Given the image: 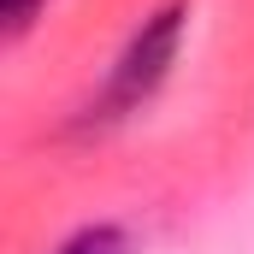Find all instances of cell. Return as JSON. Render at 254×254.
<instances>
[{
	"mask_svg": "<svg viewBox=\"0 0 254 254\" xmlns=\"http://www.w3.org/2000/svg\"><path fill=\"white\" fill-rule=\"evenodd\" d=\"M184 18H190V6H160V12L130 36V48L119 54V65L107 71L101 95L89 101L83 125H113V119H125V113H136V107L166 83V71L178 60V42H184Z\"/></svg>",
	"mask_w": 254,
	"mask_h": 254,
	"instance_id": "6da1fadb",
	"label": "cell"
},
{
	"mask_svg": "<svg viewBox=\"0 0 254 254\" xmlns=\"http://www.w3.org/2000/svg\"><path fill=\"white\" fill-rule=\"evenodd\" d=\"M60 254H130V237L119 225H89V231H77Z\"/></svg>",
	"mask_w": 254,
	"mask_h": 254,
	"instance_id": "7a4b0ae2",
	"label": "cell"
},
{
	"mask_svg": "<svg viewBox=\"0 0 254 254\" xmlns=\"http://www.w3.org/2000/svg\"><path fill=\"white\" fill-rule=\"evenodd\" d=\"M48 0H0V18H6V36H24L36 18H42Z\"/></svg>",
	"mask_w": 254,
	"mask_h": 254,
	"instance_id": "3957f363",
	"label": "cell"
}]
</instances>
